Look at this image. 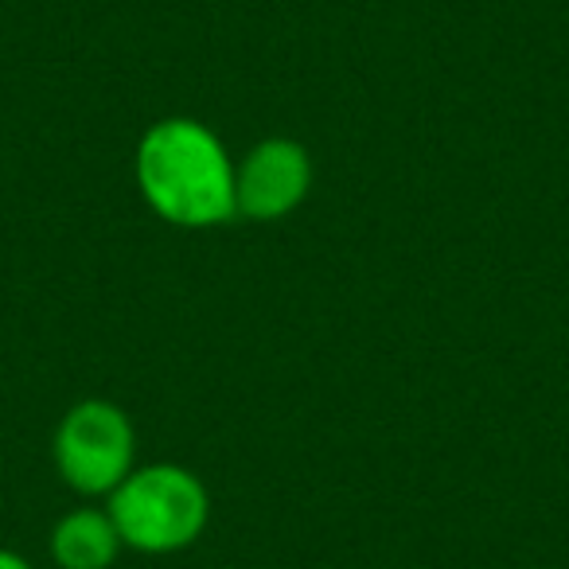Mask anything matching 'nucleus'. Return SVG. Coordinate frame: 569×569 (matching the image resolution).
<instances>
[{"instance_id": "423d86ee", "label": "nucleus", "mask_w": 569, "mask_h": 569, "mask_svg": "<svg viewBox=\"0 0 569 569\" xmlns=\"http://www.w3.org/2000/svg\"><path fill=\"white\" fill-rule=\"evenodd\" d=\"M0 569H36L28 558H20L17 550H0Z\"/></svg>"}, {"instance_id": "20e7f679", "label": "nucleus", "mask_w": 569, "mask_h": 569, "mask_svg": "<svg viewBox=\"0 0 569 569\" xmlns=\"http://www.w3.org/2000/svg\"><path fill=\"white\" fill-rule=\"evenodd\" d=\"M317 168L312 152L293 137H266L234 160V207L242 219L273 222L309 199Z\"/></svg>"}, {"instance_id": "39448f33", "label": "nucleus", "mask_w": 569, "mask_h": 569, "mask_svg": "<svg viewBox=\"0 0 569 569\" xmlns=\"http://www.w3.org/2000/svg\"><path fill=\"white\" fill-rule=\"evenodd\" d=\"M126 550L106 507H74L51 527V561L59 569H110Z\"/></svg>"}, {"instance_id": "f03ea898", "label": "nucleus", "mask_w": 569, "mask_h": 569, "mask_svg": "<svg viewBox=\"0 0 569 569\" xmlns=\"http://www.w3.org/2000/svg\"><path fill=\"white\" fill-rule=\"evenodd\" d=\"M121 542L137 553H180L207 530L211 496L191 468L160 460L141 465L106 499Z\"/></svg>"}, {"instance_id": "7ed1b4c3", "label": "nucleus", "mask_w": 569, "mask_h": 569, "mask_svg": "<svg viewBox=\"0 0 569 569\" xmlns=\"http://www.w3.org/2000/svg\"><path fill=\"white\" fill-rule=\"evenodd\" d=\"M51 457H56L59 480L74 496L110 499L118 483L137 468V429L118 402L87 398L59 418Z\"/></svg>"}, {"instance_id": "f257e3e1", "label": "nucleus", "mask_w": 569, "mask_h": 569, "mask_svg": "<svg viewBox=\"0 0 569 569\" xmlns=\"http://www.w3.org/2000/svg\"><path fill=\"white\" fill-rule=\"evenodd\" d=\"M133 176L144 203L183 230H211L238 214L234 160L222 137L196 118H164L137 141Z\"/></svg>"}]
</instances>
